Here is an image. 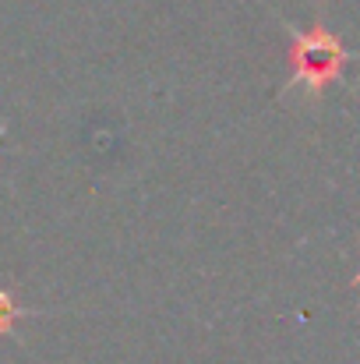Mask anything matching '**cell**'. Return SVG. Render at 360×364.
<instances>
[{
  "mask_svg": "<svg viewBox=\"0 0 360 364\" xmlns=\"http://www.w3.org/2000/svg\"><path fill=\"white\" fill-rule=\"evenodd\" d=\"M343 53L336 46V39L329 36H307L297 46V75L307 78L311 85H325V78L339 68Z\"/></svg>",
  "mask_w": 360,
  "mask_h": 364,
  "instance_id": "cell-1",
  "label": "cell"
}]
</instances>
